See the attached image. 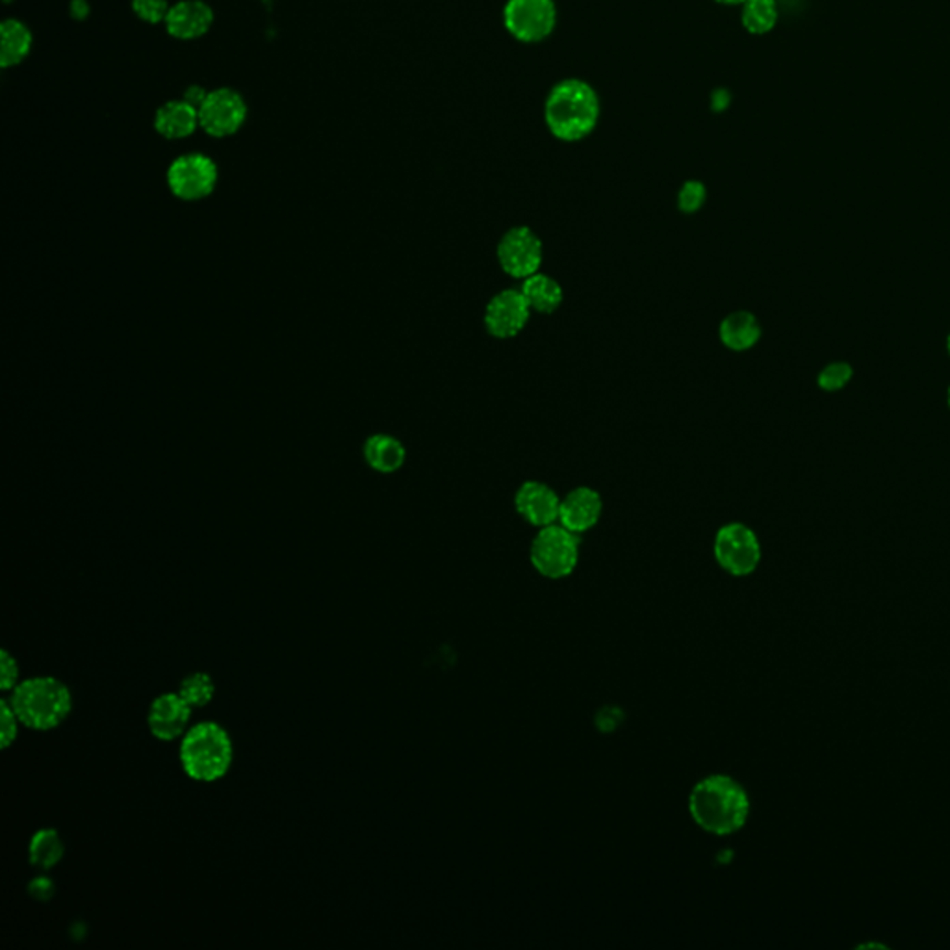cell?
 Returning <instances> with one entry per match:
<instances>
[{
    "label": "cell",
    "instance_id": "16",
    "mask_svg": "<svg viewBox=\"0 0 950 950\" xmlns=\"http://www.w3.org/2000/svg\"><path fill=\"white\" fill-rule=\"evenodd\" d=\"M362 455L368 466L377 474H395L403 468L407 450L403 442L387 433H377L366 439Z\"/></svg>",
    "mask_w": 950,
    "mask_h": 950
},
{
    "label": "cell",
    "instance_id": "11",
    "mask_svg": "<svg viewBox=\"0 0 950 950\" xmlns=\"http://www.w3.org/2000/svg\"><path fill=\"white\" fill-rule=\"evenodd\" d=\"M247 117L244 97L234 89L221 87L209 93L203 106L199 108V123L204 133L214 138H226L236 134Z\"/></svg>",
    "mask_w": 950,
    "mask_h": 950
},
{
    "label": "cell",
    "instance_id": "5",
    "mask_svg": "<svg viewBox=\"0 0 950 950\" xmlns=\"http://www.w3.org/2000/svg\"><path fill=\"white\" fill-rule=\"evenodd\" d=\"M580 535L561 526L559 521L540 528L535 535L529 559L535 570L548 580H562L574 572L580 561Z\"/></svg>",
    "mask_w": 950,
    "mask_h": 950
},
{
    "label": "cell",
    "instance_id": "2",
    "mask_svg": "<svg viewBox=\"0 0 950 950\" xmlns=\"http://www.w3.org/2000/svg\"><path fill=\"white\" fill-rule=\"evenodd\" d=\"M546 127L567 144L591 136L600 119V97L589 82L567 78L551 87L545 105Z\"/></svg>",
    "mask_w": 950,
    "mask_h": 950
},
{
    "label": "cell",
    "instance_id": "22",
    "mask_svg": "<svg viewBox=\"0 0 950 950\" xmlns=\"http://www.w3.org/2000/svg\"><path fill=\"white\" fill-rule=\"evenodd\" d=\"M777 23V0H747L742 4V24L750 34H767Z\"/></svg>",
    "mask_w": 950,
    "mask_h": 950
},
{
    "label": "cell",
    "instance_id": "32",
    "mask_svg": "<svg viewBox=\"0 0 950 950\" xmlns=\"http://www.w3.org/2000/svg\"><path fill=\"white\" fill-rule=\"evenodd\" d=\"M949 407H950V389H949Z\"/></svg>",
    "mask_w": 950,
    "mask_h": 950
},
{
    "label": "cell",
    "instance_id": "20",
    "mask_svg": "<svg viewBox=\"0 0 950 950\" xmlns=\"http://www.w3.org/2000/svg\"><path fill=\"white\" fill-rule=\"evenodd\" d=\"M0 35H2L0 65L8 70V67L21 64L32 49V34H30L29 27L18 19H8L0 27Z\"/></svg>",
    "mask_w": 950,
    "mask_h": 950
},
{
    "label": "cell",
    "instance_id": "6",
    "mask_svg": "<svg viewBox=\"0 0 950 950\" xmlns=\"http://www.w3.org/2000/svg\"><path fill=\"white\" fill-rule=\"evenodd\" d=\"M712 553L719 567L736 578L752 574L761 562V545H759L758 535L741 521L726 524L717 531L712 542Z\"/></svg>",
    "mask_w": 950,
    "mask_h": 950
},
{
    "label": "cell",
    "instance_id": "3",
    "mask_svg": "<svg viewBox=\"0 0 950 950\" xmlns=\"http://www.w3.org/2000/svg\"><path fill=\"white\" fill-rule=\"evenodd\" d=\"M10 706L19 722L38 731H49L64 725L73 709L67 685L53 676H35L13 689Z\"/></svg>",
    "mask_w": 950,
    "mask_h": 950
},
{
    "label": "cell",
    "instance_id": "25",
    "mask_svg": "<svg viewBox=\"0 0 950 950\" xmlns=\"http://www.w3.org/2000/svg\"><path fill=\"white\" fill-rule=\"evenodd\" d=\"M852 373L854 371H852L851 365H846V362H832V365L826 366L819 373V387L823 390H828V392H835V390H841L848 384Z\"/></svg>",
    "mask_w": 950,
    "mask_h": 950
},
{
    "label": "cell",
    "instance_id": "24",
    "mask_svg": "<svg viewBox=\"0 0 950 950\" xmlns=\"http://www.w3.org/2000/svg\"><path fill=\"white\" fill-rule=\"evenodd\" d=\"M706 201L707 188L700 180H685L679 188L678 199H676L678 209L684 214H696L706 204Z\"/></svg>",
    "mask_w": 950,
    "mask_h": 950
},
{
    "label": "cell",
    "instance_id": "10",
    "mask_svg": "<svg viewBox=\"0 0 950 950\" xmlns=\"http://www.w3.org/2000/svg\"><path fill=\"white\" fill-rule=\"evenodd\" d=\"M531 307L520 291L505 288L490 297L485 307L483 324L488 335L498 340H509L526 329L531 318Z\"/></svg>",
    "mask_w": 950,
    "mask_h": 950
},
{
    "label": "cell",
    "instance_id": "26",
    "mask_svg": "<svg viewBox=\"0 0 950 950\" xmlns=\"http://www.w3.org/2000/svg\"><path fill=\"white\" fill-rule=\"evenodd\" d=\"M134 13L147 23H162L168 18L171 7L168 0H133Z\"/></svg>",
    "mask_w": 950,
    "mask_h": 950
},
{
    "label": "cell",
    "instance_id": "1",
    "mask_svg": "<svg viewBox=\"0 0 950 950\" xmlns=\"http://www.w3.org/2000/svg\"><path fill=\"white\" fill-rule=\"evenodd\" d=\"M690 817L712 835H731L747 824L750 799L736 778L711 774L696 783L689 794Z\"/></svg>",
    "mask_w": 950,
    "mask_h": 950
},
{
    "label": "cell",
    "instance_id": "13",
    "mask_svg": "<svg viewBox=\"0 0 950 950\" xmlns=\"http://www.w3.org/2000/svg\"><path fill=\"white\" fill-rule=\"evenodd\" d=\"M190 719H192V707L188 706V701L179 693H166L152 701L147 722L157 739L175 741L179 737H184L186 731L190 730L188 728Z\"/></svg>",
    "mask_w": 950,
    "mask_h": 950
},
{
    "label": "cell",
    "instance_id": "4",
    "mask_svg": "<svg viewBox=\"0 0 950 950\" xmlns=\"http://www.w3.org/2000/svg\"><path fill=\"white\" fill-rule=\"evenodd\" d=\"M180 766L196 782L212 783L232 766V741L218 722H199L186 731L180 745Z\"/></svg>",
    "mask_w": 950,
    "mask_h": 950
},
{
    "label": "cell",
    "instance_id": "30",
    "mask_svg": "<svg viewBox=\"0 0 950 950\" xmlns=\"http://www.w3.org/2000/svg\"><path fill=\"white\" fill-rule=\"evenodd\" d=\"M715 2H719V4H726V7H736V4H745L747 0H715Z\"/></svg>",
    "mask_w": 950,
    "mask_h": 950
},
{
    "label": "cell",
    "instance_id": "23",
    "mask_svg": "<svg viewBox=\"0 0 950 950\" xmlns=\"http://www.w3.org/2000/svg\"><path fill=\"white\" fill-rule=\"evenodd\" d=\"M215 693V684L212 676L204 673H193L186 676L180 684L179 695L188 701V706L204 707L212 701Z\"/></svg>",
    "mask_w": 950,
    "mask_h": 950
},
{
    "label": "cell",
    "instance_id": "17",
    "mask_svg": "<svg viewBox=\"0 0 950 950\" xmlns=\"http://www.w3.org/2000/svg\"><path fill=\"white\" fill-rule=\"evenodd\" d=\"M198 127H201L199 110L186 101H171L155 116V128L163 138L184 139L192 136Z\"/></svg>",
    "mask_w": 950,
    "mask_h": 950
},
{
    "label": "cell",
    "instance_id": "19",
    "mask_svg": "<svg viewBox=\"0 0 950 950\" xmlns=\"http://www.w3.org/2000/svg\"><path fill=\"white\" fill-rule=\"evenodd\" d=\"M520 292L526 297L531 310L537 314H553L564 302V292L557 278L546 273H535L521 281Z\"/></svg>",
    "mask_w": 950,
    "mask_h": 950
},
{
    "label": "cell",
    "instance_id": "7",
    "mask_svg": "<svg viewBox=\"0 0 950 950\" xmlns=\"http://www.w3.org/2000/svg\"><path fill=\"white\" fill-rule=\"evenodd\" d=\"M505 30L521 43H539L556 30L557 7L553 0H507L504 8Z\"/></svg>",
    "mask_w": 950,
    "mask_h": 950
},
{
    "label": "cell",
    "instance_id": "21",
    "mask_svg": "<svg viewBox=\"0 0 950 950\" xmlns=\"http://www.w3.org/2000/svg\"><path fill=\"white\" fill-rule=\"evenodd\" d=\"M29 856L35 869L51 870L64 858V841L56 830H40L30 841Z\"/></svg>",
    "mask_w": 950,
    "mask_h": 950
},
{
    "label": "cell",
    "instance_id": "9",
    "mask_svg": "<svg viewBox=\"0 0 950 950\" xmlns=\"http://www.w3.org/2000/svg\"><path fill=\"white\" fill-rule=\"evenodd\" d=\"M545 258V247L539 234L526 225L513 226L505 232L498 244V262L509 277H531L540 272Z\"/></svg>",
    "mask_w": 950,
    "mask_h": 950
},
{
    "label": "cell",
    "instance_id": "14",
    "mask_svg": "<svg viewBox=\"0 0 950 950\" xmlns=\"http://www.w3.org/2000/svg\"><path fill=\"white\" fill-rule=\"evenodd\" d=\"M603 513V499L591 487H576L561 498L559 524L572 534H587L597 526Z\"/></svg>",
    "mask_w": 950,
    "mask_h": 950
},
{
    "label": "cell",
    "instance_id": "15",
    "mask_svg": "<svg viewBox=\"0 0 950 950\" xmlns=\"http://www.w3.org/2000/svg\"><path fill=\"white\" fill-rule=\"evenodd\" d=\"M163 23L177 40H198L214 23V12L203 0H182L171 7Z\"/></svg>",
    "mask_w": 950,
    "mask_h": 950
},
{
    "label": "cell",
    "instance_id": "18",
    "mask_svg": "<svg viewBox=\"0 0 950 950\" xmlns=\"http://www.w3.org/2000/svg\"><path fill=\"white\" fill-rule=\"evenodd\" d=\"M719 337L726 348L742 353L759 342L761 325L752 313L736 310L720 321Z\"/></svg>",
    "mask_w": 950,
    "mask_h": 950
},
{
    "label": "cell",
    "instance_id": "27",
    "mask_svg": "<svg viewBox=\"0 0 950 950\" xmlns=\"http://www.w3.org/2000/svg\"><path fill=\"white\" fill-rule=\"evenodd\" d=\"M19 725L21 722H19L13 707L10 706V701L2 700V704H0V737H2V748H8L15 741Z\"/></svg>",
    "mask_w": 950,
    "mask_h": 950
},
{
    "label": "cell",
    "instance_id": "28",
    "mask_svg": "<svg viewBox=\"0 0 950 950\" xmlns=\"http://www.w3.org/2000/svg\"><path fill=\"white\" fill-rule=\"evenodd\" d=\"M19 684L18 661L13 659L10 652L0 655V687L4 690L15 689Z\"/></svg>",
    "mask_w": 950,
    "mask_h": 950
},
{
    "label": "cell",
    "instance_id": "12",
    "mask_svg": "<svg viewBox=\"0 0 950 950\" xmlns=\"http://www.w3.org/2000/svg\"><path fill=\"white\" fill-rule=\"evenodd\" d=\"M515 509L534 528L559 521L561 496L542 482L521 483L515 494Z\"/></svg>",
    "mask_w": 950,
    "mask_h": 950
},
{
    "label": "cell",
    "instance_id": "8",
    "mask_svg": "<svg viewBox=\"0 0 950 950\" xmlns=\"http://www.w3.org/2000/svg\"><path fill=\"white\" fill-rule=\"evenodd\" d=\"M218 184V166L204 155H184L168 169V186L175 198L196 203L212 196Z\"/></svg>",
    "mask_w": 950,
    "mask_h": 950
},
{
    "label": "cell",
    "instance_id": "29",
    "mask_svg": "<svg viewBox=\"0 0 950 950\" xmlns=\"http://www.w3.org/2000/svg\"><path fill=\"white\" fill-rule=\"evenodd\" d=\"M209 97V93L204 92L201 86H192L188 87V92H186L184 101L188 105L196 106V108H201L203 106L204 101Z\"/></svg>",
    "mask_w": 950,
    "mask_h": 950
},
{
    "label": "cell",
    "instance_id": "31",
    "mask_svg": "<svg viewBox=\"0 0 950 950\" xmlns=\"http://www.w3.org/2000/svg\"><path fill=\"white\" fill-rule=\"evenodd\" d=\"M947 346H949V353H950V335H949V342H947Z\"/></svg>",
    "mask_w": 950,
    "mask_h": 950
}]
</instances>
